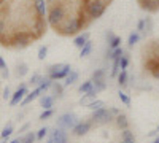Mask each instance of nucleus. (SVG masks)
I'll list each match as a JSON object with an SVG mask.
<instances>
[{
    "mask_svg": "<svg viewBox=\"0 0 159 143\" xmlns=\"http://www.w3.org/2000/svg\"><path fill=\"white\" fill-rule=\"evenodd\" d=\"M86 25H88V21L84 19V10L81 8L78 16L65 18L56 27V32H59L62 35H75V34H78L80 30H81L83 27H86Z\"/></svg>",
    "mask_w": 159,
    "mask_h": 143,
    "instance_id": "1",
    "label": "nucleus"
},
{
    "mask_svg": "<svg viewBox=\"0 0 159 143\" xmlns=\"http://www.w3.org/2000/svg\"><path fill=\"white\" fill-rule=\"evenodd\" d=\"M65 18H67V10H65V7L61 2L52 3L51 8L48 10V22H49L51 27L56 29Z\"/></svg>",
    "mask_w": 159,
    "mask_h": 143,
    "instance_id": "2",
    "label": "nucleus"
},
{
    "mask_svg": "<svg viewBox=\"0 0 159 143\" xmlns=\"http://www.w3.org/2000/svg\"><path fill=\"white\" fill-rule=\"evenodd\" d=\"M105 8H107V5H105L102 0H89L83 10H84L86 16L89 19H99L105 13Z\"/></svg>",
    "mask_w": 159,
    "mask_h": 143,
    "instance_id": "3",
    "label": "nucleus"
},
{
    "mask_svg": "<svg viewBox=\"0 0 159 143\" xmlns=\"http://www.w3.org/2000/svg\"><path fill=\"white\" fill-rule=\"evenodd\" d=\"M111 119H113V114H111L110 108L107 110V108L102 107V108H99V110H96L94 113H92V121L97 123V124H107Z\"/></svg>",
    "mask_w": 159,
    "mask_h": 143,
    "instance_id": "4",
    "label": "nucleus"
},
{
    "mask_svg": "<svg viewBox=\"0 0 159 143\" xmlns=\"http://www.w3.org/2000/svg\"><path fill=\"white\" fill-rule=\"evenodd\" d=\"M76 123H78L76 116L73 113H65L57 118V127H62V129H73Z\"/></svg>",
    "mask_w": 159,
    "mask_h": 143,
    "instance_id": "5",
    "label": "nucleus"
},
{
    "mask_svg": "<svg viewBox=\"0 0 159 143\" xmlns=\"http://www.w3.org/2000/svg\"><path fill=\"white\" fill-rule=\"evenodd\" d=\"M29 94V91H27V87H25L24 84H21L19 87H18V91L15 94H13V97H11V100H10V105L11 107H15V105H18V103H21L22 100H24V97Z\"/></svg>",
    "mask_w": 159,
    "mask_h": 143,
    "instance_id": "6",
    "label": "nucleus"
},
{
    "mask_svg": "<svg viewBox=\"0 0 159 143\" xmlns=\"http://www.w3.org/2000/svg\"><path fill=\"white\" fill-rule=\"evenodd\" d=\"M91 123L89 121H81V123H76L75 124V127L72 129L73 131V135H76V137H83V135H86L89 131H91Z\"/></svg>",
    "mask_w": 159,
    "mask_h": 143,
    "instance_id": "7",
    "label": "nucleus"
},
{
    "mask_svg": "<svg viewBox=\"0 0 159 143\" xmlns=\"http://www.w3.org/2000/svg\"><path fill=\"white\" fill-rule=\"evenodd\" d=\"M72 72V67L69 65V64H62V67L56 72V73H51V75H48V78H51L52 81L54 80H62V78H65L69 73Z\"/></svg>",
    "mask_w": 159,
    "mask_h": 143,
    "instance_id": "8",
    "label": "nucleus"
},
{
    "mask_svg": "<svg viewBox=\"0 0 159 143\" xmlns=\"http://www.w3.org/2000/svg\"><path fill=\"white\" fill-rule=\"evenodd\" d=\"M147 69L154 75L156 72H159V54H153L148 60H147Z\"/></svg>",
    "mask_w": 159,
    "mask_h": 143,
    "instance_id": "9",
    "label": "nucleus"
},
{
    "mask_svg": "<svg viewBox=\"0 0 159 143\" xmlns=\"http://www.w3.org/2000/svg\"><path fill=\"white\" fill-rule=\"evenodd\" d=\"M51 137L56 140V143H69V138H67V132H65V129H62V127L56 129V131L52 132V135H51Z\"/></svg>",
    "mask_w": 159,
    "mask_h": 143,
    "instance_id": "10",
    "label": "nucleus"
},
{
    "mask_svg": "<svg viewBox=\"0 0 159 143\" xmlns=\"http://www.w3.org/2000/svg\"><path fill=\"white\" fill-rule=\"evenodd\" d=\"M34 8H35V13L38 16L45 18V15L48 13V10H46V0H34Z\"/></svg>",
    "mask_w": 159,
    "mask_h": 143,
    "instance_id": "11",
    "label": "nucleus"
},
{
    "mask_svg": "<svg viewBox=\"0 0 159 143\" xmlns=\"http://www.w3.org/2000/svg\"><path fill=\"white\" fill-rule=\"evenodd\" d=\"M139 3L143 10H148V11H157L159 10L157 0H139Z\"/></svg>",
    "mask_w": 159,
    "mask_h": 143,
    "instance_id": "12",
    "label": "nucleus"
},
{
    "mask_svg": "<svg viewBox=\"0 0 159 143\" xmlns=\"http://www.w3.org/2000/svg\"><path fill=\"white\" fill-rule=\"evenodd\" d=\"M40 105L43 107V110H49L54 105V97L52 96H42L40 97Z\"/></svg>",
    "mask_w": 159,
    "mask_h": 143,
    "instance_id": "13",
    "label": "nucleus"
},
{
    "mask_svg": "<svg viewBox=\"0 0 159 143\" xmlns=\"http://www.w3.org/2000/svg\"><path fill=\"white\" fill-rule=\"evenodd\" d=\"M89 40V32H83L81 35H78L76 38H75V40H73V45L76 46V48H80V49H81L84 45H86V42Z\"/></svg>",
    "mask_w": 159,
    "mask_h": 143,
    "instance_id": "14",
    "label": "nucleus"
},
{
    "mask_svg": "<svg viewBox=\"0 0 159 143\" xmlns=\"http://www.w3.org/2000/svg\"><path fill=\"white\" fill-rule=\"evenodd\" d=\"M78 78H80V73H78L76 70H72L67 76H65V83H64V86H70V84L76 83V81H78Z\"/></svg>",
    "mask_w": 159,
    "mask_h": 143,
    "instance_id": "15",
    "label": "nucleus"
},
{
    "mask_svg": "<svg viewBox=\"0 0 159 143\" xmlns=\"http://www.w3.org/2000/svg\"><path fill=\"white\" fill-rule=\"evenodd\" d=\"M116 124H118V127L119 129H127L129 127V121H127V118H126V114H121L119 113L118 116H116Z\"/></svg>",
    "mask_w": 159,
    "mask_h": 143,
    "instance_id": "16",
    "label": "nucleus"
},
{
    "mask_svg": "<svg viewBox=\"0 0 159 143\" xmlns=\"http://www.w3.org/2000/svg\"><path fill=\"white\" fill-rule=\"evenodd\" d=\"M91 53H92V42L88 40L86 45L81 48V51H80V57H81V59H83V57H88Z\"/></svg>",
    "mask_w": 159,
    "mask_h": 143,
    "instance_id": "17",
    "label": "nucleus"
},
{
    "mask_svg": "<svg viewBox=\"0 0 159 143\" xmlns=\"http://www.w3.org/2000/svg\"><path fill=\"white\" fill-rule=\"evenodd\" d=\"M123 54H124V51H123V48H121V46H118V48L111 49L110 53H108V59L115 60V59H118V57H121Z\"/></svg>",
    "mask_w": 159,
    "mask_h": 143,
    "instance_id": "18",
    "label": "nucleus"
},
{
    "mask_svg": "<svg viewBox=\"0 0 159 143\" xmlns=\"http://www.w3.org/2000/svg\"><path fill=\"white\" fill-rule=\"evenodd\" d=\"M97 94H99V91H97L94 86H92V87L88 91V92L84 94V97L81 99V103H83V102H88L89 99H96V97H97Z\"/></svg>",
    "mask_w": 159,
    "mask_h": 143,
    "instance_id": "19",
    "label": "nucleus"
},
{
    "mask_svg": "<svg viewBox=\"0 0 159 143\" xmlns=\"http://www.w3.org/2000/svg\"><path fill=\"white\" fill-rule=\"evenodd\" d=\"M123 143H135L134 134H132L129 129H124L123 131Z\"/></svg>",
    "mask_w": 159,
    "mask_h": 143,
    "instance_id": "20",
    "label": "nucleus"
},
{
    "mask_svg": "<svg viewBox=\"0 0 159 143\" xmlns=\"http://www.w3.org/2000/svg\"><path fill=\"white\" fill-rule=\"evenodd\" d=\"M103 105H105V103H103V100L94 99V100H92V102H89V103H88V108H89V110H92V111H96V110L102 108Z\"/></svg>",
    "mask_w": 159,
    "mask_h": 143,
    "instance_id": "21",
    "label": "nucleus"
},
{
    "mask_svg": "<svg viewBox=\"0 0 159 143\" xmlns=\"http://www.w3.org/2000/svg\"><path fill=\"white\" fill-rule=\"evenodd\" d=\"M139 40H140V34H139V32H132V34L129 35V38H127V45H129V48H132L134 45H137Z\"/></svg>",
    "mask_w": 159,
    "mask_h": 143,
    "instance_id": "22",
    "label": "nucleus"
},
{
    "mask_svg": "<svg viewBox=\"0 0 159 143\" xmlns=\"http://www.w3.org/2000/svg\"><path fill=\"white\" fill-rule=\"evenodd\" d=\"M119 70H121V57H118V59L113 60V67H111L110 75H111V76H116V75L119 73Z\"/></svg>",
    "mask_w": 159,
    "mask_h": 143,
    "instance_id": "23",
    "label": "nucleus"
},
{
    "mask_svg": "<svg viewBox=\"0 0 159 143\" xmlns=\"http://www.w3.org/2000/svg\"><path fill=\"white\" fill-rule=\"evenodd\" d=\"M92 86H94V81H92V80H88V81H84V83H81V84H80L78 91H80L81 94H86V92H88V91H89Z\"/></svg>",
    "mask_w": 159,
    "mask_h": 143,
    "instance_id": "24",
    "label": "nucleus"
},
{
    "mask_svg": "<svg viewBox=\"0 0 159 143\" xmlns=\"http://www.w3.org/2000/svg\"><path fill=\"white\" fill-rule=\"evenodd\" d=\"M127 80H129V76H127V72L126 70H121L118 73V84L119 86H126L127 84Z\"/></svg>",
    "mask_w": 159,
    "mask_h": 143,
    "instance_id": "25",
    "label": "nucleus"
},
{
    "mask_svg": "<svg viewBox=\"0 0 159 143\" xmlns=\"http://www.w3.org/2000/svg\"><path fill=\"white\" fill-rule=\"evenodd\" d=\"M35 140H37V134L29 132V134H25V135L21 138V143H35Z\"/></svg>",
    "mask_w": 159,
    "mask_h": 143,
    "instance_id": "26",
    "label": "nucleus"
},
{
    "mask_svg": "<svg viewBox=\"0 0 159 143\" xmlns=\"http://www.w3.org/2000/svg\"><path fill=\"white\" fill-rule=\"evenodd\" d=\"M27 72H29V67L25 65V64H19V65L16 67V76H19V78H22Z\"/></svg>",
    "mask_w": 159,
    "mask_h": 143,
    "instance_id": "27",
    "label": "nucleus"
},
{
    "mask_svg": "<svg viewBox=\"0 0 159 143\" xmlns=\"http://www.w3.org/2000/svg\"><path fill=\"white\" fill-rule=\"evenodd\" d=\"M108 45H110V49H115L118 46H121V37H111L110 40H108Z\"/></svg>",
    "mask_w": 159,
    "mask_h": 143,
    "instance_id": "28",
    "label": "nucleus"
},
{
    "mask_svg": "<svg viewBox=\"0 0 159 143\" xmlns=\"http://www.w3.org/2000/svg\"><path fill=\"white\" fill-rule=\"evenodd\" d=\"M92 81H94V87L99 91V92L107 89V83H105V80H92Z\"/></svg>",
    "mask_w": 159,
    "mask_h": 143,
    "instance_id": "29",
    "label": "nucleus"
},
{
    "mask_svg": "<svg viewBox=\"0 0 159 143\" xmlns=\"http://www.w3.org/2000/svg\"><path fill=\"white\" fill-rule=\"evenodd\" d=\"M92 80H105V70L103 69H97L92 73Z\"/></svg>",
    "mask_w": 159,
    "mask_h": 143,
    "instance_id": "30",
    "label": "nucleus"
},
{
    "mask_svg": "<svg viewBox=\"0 0 159 143\" xmlns=\"http://www.w3.org/2000/svg\"><path fill=\"white\" fill-rule=\"evenodd\" d=\"M51 87H52V91H54V94H56V96L62 97V91H64V86H62V84H59V83H52Z\"/></svg>",
    "mask_w": 159,
    "mask_h": 143,
    "instance_id": "31",
    "label": "nucleus"
},
{
    "mask_svg": "<svg viewBox=\"0 0 159 143\" xmlns=\"http://www.w3.org/2000/svg\"><path fill=\"white\" fill-rule=\"evenodd\" d=\"M145 32L147 34L153 32V19L151 18H145Z\"/></svg>",
    "mask_w": 159,
    "mask_h": 143,
    "instance_id": "32",
    "label": "nucleus"
},
{
    "mask_svg": "<svg viewBox=\"0 0 159 143\" xmlns=\"http://www.w3.org/2000/svg\"><path fill=\"white\" fill-rule=\"evenodd\" d=\"M118 97H119V100H121L123 103H126V105H130V99H129V96L124 94L123 91H119V92H118Z\"/></svg>",
    "mask_w": 159,
    "mask_h": 143,
    "instance_id": "33",
    "label": "nucleus"
},
{
    "mask_svg": "<svg viewBox=\"0 0 159 143\" xmlns=\"http://www.w3.org/2000/svg\"><path fill=\"white\" fill-rule=\"evenodd\" d=\"M46 54H48V46H42L38 49V59L40 60H43L46 57Z\"/></svg>",
    "mask_w": 159,
    "mask_h": 143,
    "instance_id": "34",
    "label": "nucleus"
},
{
    "mask_svg": "<svg viewBox=\"0 0 159 143\" xmlns=\"http://www.w3.org/2000/svg\"><path fill=\"white\" fill-rule=\"evenodd\" d=\"M42 81H43V78H42V75H38V73L32 75V78H30V84H40Z\"/></svg>",
    "mask_w": 159,
    "mask_h": 143,
    "instance_id": "35",
    "label": "nucleus"
},
{
    "mask_svg": "<svg viewBox=\"0 0 159 143\" xmlns=\"http://www.w3.org/2000/svg\"><path fill=\"white\" fill-rule=\"evenodd\" d=\"M52 114H54V111H52L51 108L49 110H45L42 114H40V119H42V121H45V119H48V118H51V116Z\"/></svg>",
    "mask_w": 159,
    "mask_h": 143,
    "instance_id": "36",
    "label": "nucleus"
},
{
    "mask_svg": "<svg viewBox=\"0 0 159 143\" xmlns=\"http://www.w3.org/2000/svg\"><path fill=\"white\" fill-rule=\"evenodd\" d=\"M46 134H48V127H42V129L37 132V138H38V140H43V138L46 137Z\"/></svg>",
    "mask_w": 159,
    "mask_h": 143,
    "instance_id": "37",
    "label": "nucleus"
},
{
    "mask_svg": "<svg viewBox=\"0 0 159 143\" xmlns=\"http://www.w3.org/2000/svg\"><path fill=\"white\" fill-rule=\"evenodd\" d=\"M5 32H7V22L2 16H0V37H3Z\"/></svg>",
    "mask_w": 159,
    "mask_h": 143,
    "instance_id": "38",
    "label": "nucleus"
},
{
    "mask_svg": "<svg viewBox=\"0 0 159 143\" xmlns=\"http://www.w3.org/2000/svg\"><path fill=\"white\" fill-rule=\"evenodd\" d=\"M11 134H13V127L11 126H7L3 131H2V138H8Z\"/></svg>",
    "mask_w": 159,
    "mask_h": 143,
    "instance_id": "39",
    "label": "nucleus"
},
{
    "mask_svg": "<svg viewBox=\"0 0 159 143\" xmlns=\"http://www.w3.org/2000/svg\"><path fill=\"white\" fill-rule=\"evenodd\" d=\"M127 65H129V57L123 54V56H121V70H126Z\"/></svg>",
    "mask_w": 159,
    "mask_h": 143,
    "instance_id": "40",
    "label": "nucleus"
},
{
    "mask_svg": "<svg viewBox=\"0 0 159 143\" xmlns=\"http://www.w3.org/2000/svg\"><path fill=\"white\" fill-rule=\"evenodd\" d=\"M137 32H139V34H140V32H145V18L137 22Z\"/></svg>",
    "mask_w": 159,
    "mask_h": 143,
    "instance_id": "41",
    "label": "nucleus"
},
{
    "mask_svg": "<svg viewBox=\"0 0 159 143\" xmlns=\"http://www.w3.org/2000/svg\"><path fill=\"white\" fill-rule=\"evenodd\" d=\"M5 69H7V62L0 57V70H5Z\"/></svg>",
    "mask_w": 159,
    "mask_h": 143,
    "instance_id": "42",
    "label": "nucleus"
},
{
    "mask_svg": "<svg viewBox=\"0 0 159 143\" xmlns=\"http://www.w3.org/2000/svg\"><path fill=\"white\" fill-rule=\"evenodd\" d=\"M29 127H30V123H25V124H24V126H22V127L19 129V132H24V131H27Z\"/></svg>",
    "mask_w": 159,
    "mask_h": 143,
    "instance_id": "43",
    "label": "nucleus"
},
{
    "mask_svg": "<svg viewBox=\"0 0 159 143\" xmlns=\"http://www.w3.org/2000/svg\"><path fill=\"white\" fill-rule=\"evenodd\" d=\"M8 97H10V89H8V87H7V89H5V91H3V99H5V100H7V99H8Z\"/></svg>",
    "mask_w": 159,
    "mask_h": 143,
    "instance_id": "44",
    "label": "nucleus"
},
{
    "mask_svg": "<svg viewBox=\"0 0 159 143\" xmlns=\"http://www.w3.org/2000/svg\"><path fill=\"white\" fill-rule=\"evenodd\" d=\"M110 111H111V114H119V110H118V108H115V107H111V108H110Z\"/></svg>",
    "mask_w": 159,
    "mask_h": 143,
    "instance_id": "45",
    "label": "nucleus"
},
{
    "mask_svg": "<svg viewBox=\"0 0 159 143\" xmlns=\"http://www.w3.org/2000/svg\"><path fill=\"white\" fill-rule=\"evenodd\" d=\"M10 143H21V138H15V140H11Z\"/></svg>",
    "mask_w": 159,
    "mask_h": 143,
    "instance_id": "46",
    "label": "nucleus"
},
{
    "mask_svg": "<svg viewBox=\"0 0 159 143\" xmlns=\"http://www.w3.org/2000/svg\"><path fill=\"white\" fill-rule=\"evenodd\" d=\"M46 143H56V140H54V138H52V137H49V140H48Z\"/></svg>",
    "mask_w": 159,
    "mask_h": 143,
    "instance_id": "47",
    "label": "nucleus"
},
{
    "mask_svg": "<svg viewBox=\"0 0 159 143\" xmlns=\"http://www.w3.org/2000/svg\"><path fill=\"white\" fill-rule=\"evenodd\" d=\"M102 2H103V3H105V5H108V3H110V2H111V0H102Z\"/></svg>",
    "mask_w": 159,
    "mask_h": 143,
    "instance_id": "48",
    "label": "nucleus"
},
{
    "mask_svg": "<svg viewBox=\"0 0 159 143\" xmlns=\"http://www.w3.org/2000/svg\"><path fill=\"white\" fill-rule=\"evenodd\" d=\"M153 76H154V78H157V80H159V72H156V73H154Z\"/></svg>",
    "mask_w": 159,
    "mask_h": 143,
    "instance_id": "49",
    "label": "nucleus"
},
{
    "mask_svg": "<svg viewBox=\"0 0 159 143\" xmlns=\"http://www.w3.org/2000/svg\"><path fill=\"white\" fill-rule=\"evenodd\" d=\"M46 2H48V3H54L56 0H46ZM57 2H59V0H57Z\"/></svg>",
    "mask_w": 159,
    "mask_h": 143,
    "instance_id": "50",
    "label": "nucleus"
},
{
    "mask_svg": "<svg viewBox=\"0 0 159 143\" xmlns=\"http://www.w3.org/2000/svg\"><path fill=\"white\" fill-rule=\"evenodd\" d=\"M154 143H159V137H157V138H156V140H154Z\"/></svg>",
    "mask_w": 159,
    "mask_h": 143,
    "instance_id": "51",
    "label": "nucleus"
},
{
    "mask_svg": "<svg viewBox=\"0 0 159 143\" xmlns=\"http://www.w3.org/2000/svg\"><path fill=\"white\" fill-rule=\"evenodd\" d=\"M157 132H159V126H157Z\"/></svg>",
    "mask_w": 159,
    "mask_h": 143,
    "instance_id": "52",
    "label": "nucleus"
},
{
    "mask_svg": "<svg viewBox=\"0 0 159 143\" xmlns=\"http://www.w3.org/2000/svg\"><path fill=\"white\" fill-rule=\"evenodd\" d=\"M0 143H5V141H0Z\"/></svg>",
    "mask_w": 159,
    "mask_h": 143,
    "instance_id": "53",
    "label": "nucleus"
},
{
    "mask_svg": "<svg viewBox=\"0 0 159 143\" xmlns=\"http://www.w3.org/2000/svg\"><path fill=\"white\" fill-rule=\"evenodd\" d=\"M157 3H159V0H157Z\"/></svg>",
    "mask_w": 159,
    "mask_h": 143,
    "instance_id": "54",
    "label": "nucleus"
},
{
    "mask_svg": "<svg viewBox=\"0 0 159 143\" xmlns=\"http://www.w3.org/2000/svg\"><path fill=\"white\" fill-rule=\"evenodd\" d=\"M153 143H154V141H153Z\"/></svg>",
    "mask_w": 159,
    "mask_h": 143,
    "instance_id": "55",
    "label": "nucleus"
}]
</instances>
